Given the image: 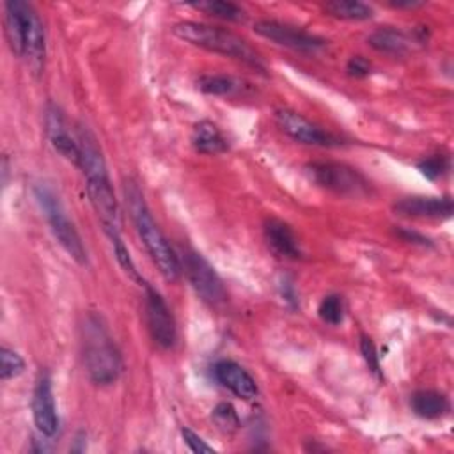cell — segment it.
<instances>
[{
	"mask_svg": "<svg viewBox=\"0 0 454 454\" xmlns=\"http://www.w3.org/2000/svg\"><path fill=\"white\" fill-rule=\"evenodd\" d=\"M76 140L80 147V168L87 181V195L89 200L98 213L105 232H121L122 218L117 197L114 193L106 163L101 153V147L92 135V131L85 126H78Z\"/></svg>",
	"mask_w": 454,
	"mask_h": 454,
	"instance_id": "6da1fadb",
	"label": "cell"
},
{
	"mask_svg": "<svg viewBox=\"0 0 454 454\" xmlns=\"http://www.w3.org/2000/svg\"><path fill=\"white\" fill-rule=\"evenodd\" d=\"M122 192H124L129 216L137 229V234L142 239L147 254L151 255L153 262L160 270L161 277L168 282H176L181 275L179 257L174 252V248L170 247V241L165 238V234L154 222L140 186L133 179L128 177L122 184Z\"/></svg>",
	"mask_w": 454,
	"mask_h": 454,
	"instance_id": "7a4b0ae2",
	"label": "cell"
},
{
	"mask_svg": "<svg viewBox=\"0 0 454 454\" xmlns=\"http://www.w3.org/2000/svg\"><path fill=\"white\" fill-rule=\"evenodd\" d=\"M82 358L90 381L96 385H112L122 372L121 353L98 314H87L82 325Z\"/></svg>",
	"mask_w": 454,
	"mask_h": 454,
	"instance_id": "3957f363",
	"label": "cell"
},
{
	"mask_svg": "<svg viewBox=\"0 0 454 454\" xmlns=\"http://www.w3.org/2000/svg\"><path fill=\"white\" fill-rule=\"evenodd\" d=\"M172 32L177 39L192 46L236 59L250 67L264 71V64L259 53L243 37L227 28L199 21H181L174 25Z\"/></svg>",
	"mask_w": 454,
	"mask_h": 454,
	"instance_id": "277c9868",
	"label": "cell"
},
{
	"mask_svg": "<svg viewBox=\"0 0 454 454\" xmlns=\"http://www.w3.org/2000/svg\"><path fill=\"white\" fill-rule=\"evenodd\" d=\"M34 195H35V200H37L41 211L44 213V216L50 223V229H51L55 239L78 264L85 266L87 264V250L83 247V241H82L76 227L69 220L59 195L55 193V190L51 186L41 183V184H35Z\"/></svg>",
	"mask_w": 454,
	"mask_h": 454,
	"instance_id": "5b68a950",
	"label": "cell"
},
{
	"mask_svg": "<svg viewBox=\"0 0 454 454\" xmlns=\"http://www.w3.org/2000/svg\"><path fill=\"white\" fill-rule=\"evenodd\" d=\"M177 257L181 271H184L200 300L211 307H222L227 301V289L209 261L193 248H183Z\"/></svg>",
	"mask_w": 454,
	"mask_h": 454,
	"instance_id": "8992f818",
	"label": "cell"
},
{
	"mask_svg": "<svg viewBox=\"0 0 454 454\" xmlns=\"http://www.w3.org/2000/svg\"><path fill=\"white\" fill-rule=\"evenodd\" d=\"M310 179L337 195L364 197L371 193V183L353 167L339 161H314L307 165Z\"/></svg>",
	"mask_w": 454,
	"mask_h": 454,
	"instance_id": "52a82bcc",
	"label": "cell"
},
{
	"mask_svg": "<svg viewBox=\"0 0 454 454\" xmlns=\"http://www.w3.org/2000/svg\"><path fill=\"white\" fill-rule=\"evenodd\" d=\"M254 32L278 46L301 51V53H316L325 48L326 41L316 34H310L303 28L277 21V20H259L254 23Z\"/></svg>",
	"mask_w": 454,
	"mask_h": 454,
	"instance_id": "ba28073f",
	"label": "cell"
},
{
	"mask_svg": "<svg viewBox=\"0 0 454 454\" xmlns=\"http://www.w3.org/2000/svg\"><path fill=\"white\" fill-rule=\"evenodd\" d=\"M275 122L278 129L293 138L294 142L305 144V145H316V147H337L340 145V140L326 131L325 128L317 126L316 122L309 121L301 114L289 110V108H280L275 112Z\"/></svg>",
	"mask_w": 454,
	"mask_h": 454,
	"instance_id": "9c48e42d",
	"label": "cell"
},
{
	"mask_svg": "<svg viewBox=\"0 0 454 454\" xmlns=\"http://www.w3.org/2000/svg\"><path fill=\"white\" fill-rule=\"evenodd\" d=\"M144 287H145V321H147L149 333L160 348L168 349L174 346L177 337L174 316L167 301L163 300V296L154 287H151L149 284H144Z\"/></svg>",
	"mask_w": 454,
	"mask_h": 454,
	"instance_id": "30bf717a",
	"label": "cell"
},
{
	"mask_svg": "<svg viewBox=\"0 0 454 454\" xmlns=\"http://www.w3.org/2000/svg\"><path fill=\"white\" fill-rule=\"evenodd\" d=\"M32 415L37 431L43 436H53L59 429L57 404L51 390V378L46 371L39 372L32 394Z\"/></svg>",
	"mask_w": 454,
	"mask_h": 454,
	"instance_id": "8fae6325",
	"label": "cell"
},
{
	"mask_svg": "<svg viewBox=\"0 0 454 454\" xmlns=\"http://www.w3.org/2000/svg\"><path fill=\"white\" fill-rule=\"evenodd\" d=\"M394 211L406 218H426V220H447L452 216L454 204L450 197H431V195H411L394 202Z\"/></svg>",
	"mask_w": 454,
	"mask_h": 454,
	"instance_id": "7c38bea8",
	"label": "cell"
},
{
	"mask_svg": "<svg viewBox=\"0 0 454 454\" xmlns=\"http://www.w3.org/2000/svg\"><path fill=\"white\" fill-rule=\"evenodd\" d=\"M21 18H23V30H25V59L34 73H41L44 66L46 44H44V28L37 11L23 0H18Z\"/></svg>",
	"mask_w": 454,
	"mask_h": 454,
	"instance_id": "4fadbf2b",
	"label": "cell"
},
{
	"mask_svg": "<svg viewBox=\"0 0 454 454\" xmlns=\"http://www.w3.org/2000/svg\"><path fill=\"white\" fill-rule=\"evenodd\" d=\"M44 126H46V135L51 144V147L69 163L80 165V147L78 140L71 137L69 128L66 124V119L62 112L55 105H48L46 108V117H44Z\"/></svg>",
	"mask_w": 454,
	"mask_h": 454,
	"instance_id": "5bb4252c",
	"label": "cell"
},
{
	"mask_svg": "<svg viewBox=\"0 0 454 454\" xmlns=\"http://www.w3.org/2000/svg\"><path fill=\"white\" fill-rule=\"evenodd\" d=\"M216 381L239 399L250 401L257 395L259 388L252 374L232 360H220L213 367Z\"/></svg>",
	"mask_w": 454,
	"mask_h": 454,
	"instance_id": "9a60e30c",
	"label": "cell"
},
{
	"mask_svg": "<svg viewBox=\"0 0 454 454\" xmlns=\"http://www.w3.org/2000/svg\"><path fill=\"white\" fill-rule=\"evenodd\" d=\"M264 239L268 248L280 259L287 261H296L303 255L298 236L291 229L289 223L278 218H268L264 222Z\"/></svg>",
	"mask_w": 454,
	"mask_h": 454,
	"instance_id": "2e32d148",
	"label": "cell"
},
{
	"mask_svg": "<svg viewBox=\"0 0 454 454\" xmlns=\"http://www.w3.org/2000/svg\"><path fill=\"white\" fill-rule=\"evenodd\" d=\"M195 85L200 92L207 96H243L250 92V83L243 78L232 76V74H200L195 80Z\"/></svg>",
	"mask_w": 454,
	"mask_h": 454,
	"instance_id": "e0dca14e",
	"label": "cell"
},
{
	"mask_svg": "<svg viewBox=\"0 0 454 454\" xmlns=\"http://www.w3.org/2000/svg\"><path fill=\"white\" fill-rule=\"evenodd\" d=\"M192 145L200 154H222L229 149V142L222 129L211 121H199L192 129Z\"/></svg>",
	"mask_w": 454,
	"mask_h": 454,
	"instance_id": "ac0fdd59",
	"label": "cell"
},
{
	"mask_svg": "<svg viewBox=\"0 0 454 454\" xmlns=\"http://www.w3.org/2000/svg\"><path fill=\"white\" fill-rule=\"evenodd\" d=\"M410 406L417 417L431 420L443 417L449 411V399L438 390L424 388L410 395Z\"/></svg>",
	"mask_w": 454,
	"mask_h": 454,
	"instance_id": "d6986e66",
	"label": "cell"
},
{
	"mask_svg": "<svg viewBox=\"0 0 454 454\" xmlns=\"http://www.w3.org/2000/svg\"><path fill=\"white\" fill-rule=\"evenodd\" d=\"M4 34L11 51L16 57H25V30L18 0H7L4 4Z\"/></svg>",
	"mask_w": 454,
	"mask_h": 454,
	"instance_id": "ffe728a7",
	"label": "cell"
},
{
	"mask_svg": "<svg viewBox=\"0 0 454 454\" xmlns=\"http://www.w3.org/2000/svg\"><path fill=\"white\" fill-rule=\"evenodd\" d=\"M367 43L381 51V53H388V55H404L410 48V39L406 37V34H403L401 30L397 28H392V27H381V28H376Z\"/></svg>",
	"mask_w": 454,
	"mask_h": 454,
	"instance_id": "44dd1931",
	"label": "cell"
},
{
	"mask_svg": "<svg viewBox=\"0 0 454 454\" xmlns=\"http://www.w3.org/2000/svg\"><path fill=\"white\" fill-rule=\"evenodd\" d=\"M325 12L339 20L364 21L372 18V7L360 0H332L323 5Z\"/></svg>",
	"mask_w": 454,
	"mask_h": 454,
	"instance_id": "7402d4cb",
	"label": "cell"
},
{
	"mask_svg": "<svg viewBox=\"0 0 454 454\" xmlns=\"http://www.w3.org/2000/svg\"><path fill=\"white\" fill-rule=\"evenodd\" d=\"M193 9L206 12L207 16L220 18L225 21H241L245 18V11L232 4V2H223V0H204V2H193L190 4Z\"/></svg>",
	"mask_w": 454,
	"mask_h": 454,
	"instance_id": "603a6c76",
	"label": "cell"
},
{
	"mask_svg": "<svg viewBox=\"0 0 454 454\" xmlns=\"http://www.w3.org/2000/svg\"><path fill=\"white\" fill-rule=\"evenodd\" d=\"M106 234H108L110 243H112V247H114L115 259H117L119 266L124 270V273H126L129 278H133L135 282H138V284H145V282L142 280V277H140V273H138V270H137V266H135V262H133L131 255H129L128 247H126V245H124V241L121 239V232H106Z\"/></svg>",
	"mask_w": 454,
	"mask_h": 454,
	"instance_id": "cb8c5ba5",
	"label": "cell"
},
{
	"mask_svg": "<svg viewBox=\"0 0 454 454\" xmlns=\"http://www.w3.org/2000/svg\"><path fill=\"white\" fill-rule=\"evenodd\" d=\"M317 314L321 317V321L337 326L342 323L344 319V303L342 298L339 294H326L317 307Z\"/></svg>",
	"mask_w": 454,
	"mask_h": 454,
	"instance_id": "d4e9b609",
	"label": "cell"
},
{
	"mask_svg": "<svg viewBox=\"0 0 454 454\" xmlns=\"http://www.w3.org/2000/svg\"><path fill=\"white\" fill-rule=\"evenodd\" d=\"M25 371V360L14 349L2 346L0 348V376L4 381L20 376Z\"/></svg>",
	"mask_w": 454,
	"mask_h": 454,
	"instance_id": "484cf974",
	"label": "cell"
},
{
	"mask_svg": "<svg viewBox=\"0 0 454 454\" xmlns=\"http://www.w3.org/2000/svg\"><path fill=\"white\" fill-rule=\"evenodd\" d=\"M449 167H450L449 156H443V154H433V156L424 158L417 163V168L420 170V174L424 177H427L429 181L443 177L447 174Z\"/></svg>",
	"mask_w": 454,
	"mask_h": 454,
	"instance_id": "4316f807",
	"label": "cell"
},
{
	"mask_svg": "<svg viewBox=\"0 0 454 454\" xmlns=\"http://www.w3.org/2000/svg\"><path fill=\"white\" fill-rule=\"evenodd\" d=\"M213 420L225 433H232V431H236L239 427L238 413H236V410L229 403H220V404L215 406Z\"/></svg>",
	"mask_w": 454,
	"mask_h": 454,
	"instance_id": "83f0119b",
	"label": "cell"
},
{
	"mask_svg": "<svg viewBox=\"0 0 454 454\" xmlns=\"http://www.w3.org/2000/svg\"><path fill=\"white\" fill-rule=\"evenodd\" d=\"M360 351H362V356H364L369 371L374 372L376 376H380V356H378L374 342L367 335L360 337Z\"/></svg>",
	"mask_w": 454,
	"mask_h": 454,
	"instance_id": "f1b7e54d",
	"label": "cell"
},
{
	"mask_svg": "<svg viewBox=\"0 0 454 454\" xmlns=\"http://www.w3.org/2000/svg\"><path fill=\"white\" fill-rule=\"evenodd\" d=\"M181 436H183V442L188 445V449L192 452H197V454H202V452H215V449L211 445H207L195 431H192L190 427H181Z\"/></svg>",
	"mask_w": 454,
	"mask_h": 454,
	"instance_id": "f546056e",
	"label": "cell"
},
{
	"mask_svg": "<svg viewBox=\"0 0 454 454\" xmlns=\"http://www.w3.org/2000/svg\"><path fill=\"white\" fill-rule=\"evenodd\" d=\"M346 71H348V74H349V76L364 78V76H367V74H369V71H371V64H369L364 57L355 55V57H351V59L348 60V64H346Z\"/></svg>",
	"mask_w": 454,
	"mask_h": 454,
	"instance_id": "4dcf8cb0",
	"label": "cell"
},
{
	"mask_svg": "<svg viewBox=\"0 0 454 454\" xmlns=\"http://www.w3.org/2000/svg\"><path fill=\"white\" fill-rule=\"evenodd\" d=\"M280 293H282V296H284V300L286 301H289L291 305H296L298 303V298H296V293H294V286H293V282H289V280H282L280 282Z\"/></svg>",
	"mask_w": 454,
	"mask_h": 454,
	"instance_id": "1f68e13d",
	"label": "cell"
},
{
	"mask_svg": "<svg viewBox=\"0 0 454 454\" xmlns=\"http://www.w3.org/2000/svg\"><path fill=\"white\" fill-rule=\"evenodd\" d=\"M388 5H392L395 9H415V7L424 5V2H419V0H390Z\"/></svg>",
	"mask_w": 454,
	"mask_h": 454,
	"instance_id": "d6a6232c",
	"label": "cell"
},
{
	"mask_svg": "<svg viewBox=\"0 0 454 454\" xmlns=\"http://www.w3.org/2000/svg\"><path fill=\"white\" fill-rule=\"evenodd\" d=\"M399 236H403L406 241L411 239V243H420V245H427V239L417 232H411V231H397Z\"/></svg>",
	"mask_w": 454,
	"mask_h": 454,
	"instance_id": "836d02e7",
	"label": "cell"
}]
</instances>
